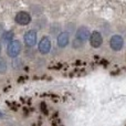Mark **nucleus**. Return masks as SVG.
<instances>
[{
  "label": "nucleus",
  "mask_w": 126,
  "mask_h": 126,
  "mask_svg": "<svg viewBox=\"0 0 126 126\" xmlns=\"http://www.w3.org/2000/svg\"><path fill=\"white\" fill-rule=\"evenodd\" d=\"M21 50H22V44L19 40H12L7 46V54L10 58H12V59H16V58L19 57Z\"/></svg>",
  "instance_id": "1"
},
{
  "label": "nucleus",
  "mask_w": 126,
  "mask_h": 126,
  "mask_svg": "<svg viewBox=\"0 0 126 126\" xmlns=\"http://www.w3.org/2000/svg\"><path fill=\"white\" fill-rule=\"evenodd\" d=\"M37 39H38V34H37V31H34V30H29L28 32H26V34L23 37L24 44L28 48L34 47L37 44Z\"/></svg>",
  "instance_id": "2"
},
{
  "label": "nucleus",
  "mask_w": 126,
  "mask_h": 126,
  "mask_svg": "<svg viewBox=\"0 0 126 126\" xmlns=\"http://www.w3.org/2000/svg\"><path fill=\"white\" fill-rule=\"evenodd\" d=\"M51 47H52V43L49 37H43L38 44V49L41 54H48L51 50Z\"/></svg>",
  "instance_id": "3"
},
{
  "label": "nucleus",
  "mask_w": 126,
  "mask_h": 126,
  "mask_svg": "<svg viewBox=\"0 0 126 126\" xmlns=\"http://www.w3.org/2000/svg\"><path fill=\"white\" fill-rule=\"evenodd\" d=\"M31 20H32V18H31L30 13L26 12V11H20L15 17V21L20 26H27L31 22Z\"/></svg>",
  "instance_id": "4"
},
{
  "label": "nucleus",
  "mask_w": 126,
  "mask_h": 126,
  "mask_svg": "<svg viewBox=\"0 0 126 126\" xmlns=\"http://www.w3.org/2000/svg\"><path fill=\"white\" fill-rule=\"evenodd\" d=\"M110 46H111L112 50L120 51V50H122L123 46H124V40H123V38L121 37V35L115 34L110 40Z\"/></svg>",
  "instance_id": "5"
},
{
  "label": "nucleus",
  "mask_w": 126,
  "mask_h": 126,
  "mask_svg": "<svg viewBox=\"0 0 126 126\" xmlns=\"http://www.w3.org/2000/svg\"><path fill=\"white\" fill-rule=\"evenodd\" d=\"M90 43H91V46L93 47V48H100L101 46H102L103 43V38L102 35H101L100 32H97V31H94V32L91 33V35H90Z\"/></svg>",
  "instance_id": "6"
},
{
  "label": "nucleus",
  "mask_w": 126,
  "mask_h": 126,
  "mask_svg": "<svg viewBox=\"0 0 126 126\" xmlns=\"http://www.w3.org/2000/svg\"><path fill=\"white\" fill-rule=\"evenodd\" d=\"M90 35H91V33H90V30L86 27H80V28L78 29V31H76L75 39L80 40V41H82L83 43H84L86 40L90 39Z\"/></svg>",
  "instance_id": "7"
},
{
  "label": "nucleus",
  "mask_w": 126,
  "mask_h": 126,
  "mask_svg": "<svg viewBox=\"0 0 126 126\" xmlns=\"http://www.w3.org/2000/svg\"><path fill=\"white\" fill-rule=\"evenodd\" d=\"M58 46L60 48H65L70 42V35L67 32H61L58 35Z\"/></svg>",
  "instance_id": "8"
},
{
  "label": "nucleus",
  "mask_w": 126,
  "mask_h": 126,
  "mask_svg": "<svg viewBox=\"0 0 126 126\" xmlns=\"http://www.w3.org/2000/svg\"><path fill=\"white\" fill-rule=\"evenodd\" d=\"M13 38H15V32H13L12 30H7V31H4V32H2L1 42H3V43H9V42H11L13 40Z\"/></svg>",
  "instance_id": "9"
},
{
  "label": "nucleus",
  "mask_w": 126,
  "mask_h": 126,
  "mask_svg": "<svg viewBox=\"0 0 126 126\" xmlns=\"http://www.w3.org/2000/svg\"><path fill=\"white\" fill-rule=\"evenodd\" d=\"M8 70V63H7L6 59L0 58V74H4Z\"/></svg>",
  "instance_id": "10"
},
{
  "label": "nucleus",
  "mask_w": 126,
  "mask_h": 126,
  "mask_svg": "<svg viewBox=\"0 0 126 126\" xmlns=\"http://www.w3.org/2000/svg\"><path fill=\"white\" fill-rule=\"evenodd\" d=\"M83 44H84V43H83L82 41H80V40H78V39H74V41H73V48L79 49V48H81Z\"/></svg>",
  "instance_id": "11"
},
{
  "label": "nucleus",
  "mask_w": 126,
  "mask_h": 126,
  "mask_svg": "<svg viewBox=\"0 0 126 126\" xmlns=\"http://www.w3.org/2000/svg\"><path fill=\"white\" fill-rule=\"evenodd\" d=\"M2 29H3V27H2V24L0 23V33H2Z\"/></svg>",
  "instance_id": "12"
},
{
  "label": "nucleus",
  "mask_w": 126,
  "mask_h": 126,
  "mask_svg": "<svg viewBox=\"0 0 126 126\" xmlns=\"http://www.w3.org/2000/svg\"><path fill=\"white\" fill-rule=\"evenodd\" d=\"M0 53H1V44H0Z\"/></svg>",
  "instance_id": "13"
}]
</instances>
